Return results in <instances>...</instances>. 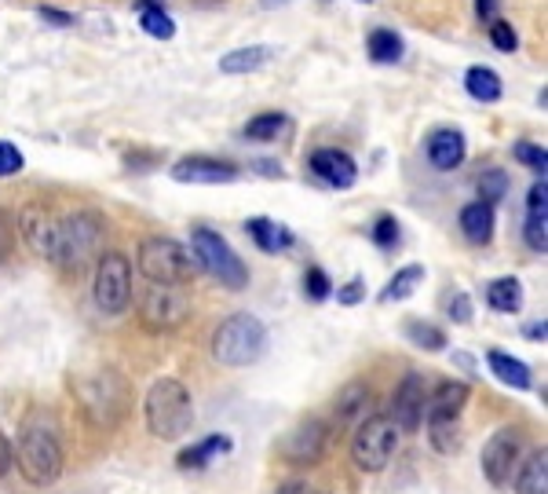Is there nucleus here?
I'll return each mask as SVG.
<instances>
[{
	"mask_svg": "<svg viewBox=\"0 0 548 494\" xmlns=\"http://www.w3.org/2000/svg\"><path fill=\"white\" fill-rule=\"evenodd\" d=\"M15 465L22 480L30 487H48L63 476L66 451L63 432L48 414H30L19 429V447H15Z\"/></svg>",
	"mask_w": 548,
	"mask_h": 494,
	"instance_id": "1",
	"label": "nucleus"
},
{
	"mask_svg": "<svg viewBox=\"0 0 548 494\" xmlns=\"http://www.w3.org/2000/svg\"><path fill=\"white\" fill-rule=\"evenodd\" d=\"M103 238H106V220L103 213L95 209H77V213L63 216L59 227H55V253L52 264L63 275L77 279L92 268L99 253H103Z\"/></svg>",
	"mask_w": 548,
	"mask_h": 494,
	"instance_id": "2",
	"label": "nucleus"
},
{
	"mask_svg": "<svg viewBox=\"0 0 548 494\" xmlns=\"http://www.w3.org/2000/svg\"><path fill=\"white\" fill-rule=\"evenodd\" d=\"M143 418H147L150 436L172 443L183 440L194 429V399L180 377H158L143 399Z\"/></svg>",
	"mask_w": 548,
	"mask_h": 494,
	"instance_id": "3",
	"label": "nucleus"
},
{
	"mask_svg": "<svg viewBox=\"0 0 548 494\" xmlns=\"http://www.w3.org/2000/svg\"><path fill=\"white\" fill-rule=\"evenodd\" d=\"M74 392L81 399V410L85 418L99 429H114L121 425L132 407V385L117 370H95L74 381Z\"/></svg>",
	"mask_w": 548,
	"mask_h": 494,
	"instance_id": "4",
	"label": "nucleus"
},
{
	"mask_svg": "<svg viewBox=\"0 0 548 494\" xmlns=\"http://www.w3.org/2000/svg\"><path fill=\"white\" fill-rule=\"evenodd\" d=\"M267 352V326L253 312L227 315L212 330V359L220 366H253Z\"/></svg>",
	"mask_w": 548,
	"mask_h": 494,
	"instance_id": "5",
	"label": "nucleus"
},
{
	"mask_svg": "<svg viewBox=\"0 0 548 494\" xmlns=\"http://www.w3.org/2000/svg\"><path fill=\"white\" fill-rule=\"evenodd\" d=\"M136 268L139 275L147 282H161V286H190L194 282V257L183 242L169 235H154V238H143L139 242V253H136Z\"/></svg>",
	"mask_w": 548,
	"mask_h": 494,
	"instance_id": "6",
	"label": "nucleus"
},
{
	"mask_svg": "<svg viewBox=\"0 0 548 494\" xmlns=\"http://www.w3.org/2000/svg\"><path fill=\"white\" fill-rule=\"evenodd\" d=\"M190 257L198 264L209 279H216L220 286L227 290H245L249 286V268H245V260L234 253V246L220 231H212V227H194L190 231Z\"/></svg>",
	"mask_w": 548,
	"mask_h": 494,
	"instance_id": "7",
	"label": "nucleus"
},
{
	"mask_svg": "<svg viewBox=\"0 0 548 494\" xmlns=\"http://www.w3.org/2000/svg\"><path fill=\"white\" fill-rule=\"evenodd\" d=\"M399 451V429L388 414H369L355 425L351 436V462L359 465L362 473H380L388 469V462Z\"/></svg>",
	"mask_w": 548,
	"mask_h": 494,
	"instance_id": "8",
	"label": "nucleus"
},
{
	"mask_svg": "<svg viewBox=\"0 0 548 494\" xmlns=\"http://www.w3.org/2000/svg\"><path fill=\"white\" fill-rule=\"evenodd\" d=\"M92 301L103 315H121L132 301V260L125 253H99L95 260V282H92Z\"/></svg>",
	"mask_w": 548,
	"mask_h": 494,
	"instance_id": "9",
	"label": "nucleus"
},
{
	"mask_svg": "<svg viewBox=\"0 0 548 494\" xmlns=\"http://www.w3.org/2000/svg\"><path fill=\"white\" fill-rule=\"evenodd\" d=\"M190 319V297L183 286H161L150 282L139 297V323L150 333H172Z\"/></svg>",
	"mask_w": 548,
	"mask_h": 494,
	"instance_id": "10",
	"label": "nucleus"
},
{
	"mask_svg": "<svg viewBox=\"0 0 548 494\" xmlns=\"http://www.w3.org/2000/svg\"><path fill=\"white\" fill-rule=\"evenodd\" d=\"M519 462H523V432L501 425L483 447V476L490 480V487H508Z\"/></svg>",
	"mask_w": 548,
	"mask_h": 494,
	"instance_id": "11",
	"label": "nucleus"
},
{
	"mask_svg": "<svg viewBox=\"0 0 548 494\" xmlns=\"http://www.w3.org/2000/svg\"><path fill=\"white\" fill-rule=\"evenodd\" d=\"M55 227H59V216L44 202L22 205L19 216H15V235L26 242V249H30L33 257L41 260H52L55 253Z\"/></svg>",
	"mask_w": 548,
	"mask_h": 494,
	"instance_id": "12",
	"label": "nucleus"
},
{
	"mask_svg": "<svg viewBox=\"0 0 548 494\" xmlns=\"http://www.w3.org/2000/svg\"><path fill=\"white\" fill-rule=\"evenodd\" d=\"M329 436H333V429L322 418L300 421L282 440V458L293 465H318L329 451Z\"/></svg>",
	"mask_w": 548,
	"mask_h": 494,
	"instance_id": "13",
	"label": "nucleus"
},
{
	"mask_svg": "<svg viewBox=\"0 0 548 494\" xmlns=\"http://www.w3.org/2000/svg\"><path fill=\"white\" fill-rule=\"evenodd\" d=\"M424 399H428V385H424V377L417 370L402 377L399 388H395V396H391V414L388 418L395 421V429L399 432H417L424 421Z\"/></svg>",
	"mask_w": 548,
	"mask_h": 494,
	"instance_id": "14",
	"label": "nucleus"
},
{
	"mask_svg": "<svg viewBox=\"0 0 548 494\" xmlns=\"http://www.w3.org/2000/svg\"><path fill=\"white\" fill-rule=\"evenodd\" d=\"M242 176L234 162L223 158H209V154H190L172 165V180L176 183H205V187H220V183H234Z\"/></svg>",
	"mask_w": 548,
	"mask_h": 494,
	"instance_id": "15",
	"label": "nucleus"
},
{
	"mask_svg": "<svg viewBox=\"0 0 548 494\" xmlns=\"http://www.w3.org/2000/svg\"><path fill=\"white\" fill-rule=\"evenodd\" d=\"M307 165H311V172H315L326 187H333V191H348V187H355V180H359V162H355L348 151H337V147L315 151Z\"/></svg>",
	"mask_w": 548,
	"mask_h": 494,
	"instance_id": "16",
	"label": "nucleus"
},
{
	"mask_svg": "<svg viewBox=\"0 0 548 494\" xmlns=\"http://www.w3.org/2000/svg\"><path fill=\"white\" fill-rule=\"evenodd\" d=\"M424 154H428V162L439 172H454L461 169L464 158H468V140H464L461 129H435L432 136L424 140Z\"/></svg>",
	"mask_w": 548,
	"mask_h": 494,
	"instance_id": "17",
	"label": "nucleus"
},
{
	"mask_svg": "<svg viewBox=\"0 0 548 494\" xmlns=\"http://www.w3.org/2000/svg\"><path fill=\"white\" fill-rule=\"evenodd\" d=\"M468 396H472V388L464 385V381H443V385H435L424 399V421L428 418H461V410L468 407Z\"/></svg>",
	"mask_w": 548,
	"mask_h": 494,
	"instance_id": "18",
	"label": "nucleus"
},
{
	"mask_svg": "<svg viewBox=\"0 0 548 494\" xmlns=\"http://www.w3.org/2000/svg\"><path fill=\"white\" fill-rule=\"evenodd\" d=\"M457 224H461V235L472 242V246H490L494 242V227H497V216H494V205L486 202H468L457 216Z\"/></svg>",
	"mask_w": 548,
	"mask_h": 494,
	"instance_id": "19",
	"label": "nucleus"
},
{
	"mask_svg": "<svg viewBox=\"0 0 548 494\" xmlns=\"http://www.w3.org/2000/svg\"><path fill=\"white\" fill-rule=\"evenodd\" d=\"M369 403H373V392H369L366 381H351V385L340 388L337 399H333V421H337V425H359V421L366 418Z\"/></svg>",
	"mask_w": 548,
	"mask_h": 494,
	"instance_id": "20",
	"label": "nucleus"
},
{
	"mask_svg": "<svg viewBox=\"0 0 548 494\" xmlns=\"http://www.w3.org/2000/svg\"><path fill=\"white\" fill-rule=\"evenodd\" d=\"M274 48L271 44H249V48H234L220 59V74L245 77V74H260L264 66L274 63Z\"/></svg>",
	"mask_w": 548,
	"mask_h": 494,
	"instance_id": "21",
	"label": "nucleus"
},
{
	"mask_svg": "<svg viewBox=\"0 0 548 494\" xmlns=\"http://www.w3.org/2000/svg\"><path fill=\"white\" fill-rule=\"evenodd\" d=\"M234 440L231 436H223V432H212V436H205V440H198L194 447H187V451H180V458H176V465H180L183 473H198V469H205V465H212L216 458H223V454H231Z\"/></svg>",
	"mask_w": 548,
	"mask_h": 494,
	"instance_id": "22",
	"label": "nucleus"
},
{
	"mask_svg": "<svg viewBox=\"0 0 548 494\" xmlns=\"http://www.w3.org/2000/svg\"><path fill=\"white\" fill-rule=\"evenodd\" d=\"M245 235L253 238L264 253H285V249H293V242H296L293 231L285 224H278V220H271V216H253V220H245Z\"/></svg>",
	"mask_w": 548,
	"mask_h": 494,
	"instance_id": "23",
	"label": "nucleus"
},
{
	"mask_svg": "<svg viewBox=\"0 0 548 494\" xmlns=\"http://www.w3.org/2000/svg\"><path fill=\"white\" fill-rule=\"evenodd\" d=\"M486 366H490V374L501 381V385L516 388V392H527L530 385H534V374H530V366L523 363V359H516V355L508 352H486Z\"/></svg>",
	"mask_w": 548,
	"mask_h": 494,
	"instance_id": "24",
	"label": "nucleus"
},
{
	"mask_svg": "<svg viewBox=\"0 0 548 494\" xmlns=\"http://www.w3.org/2000/svg\"><path fill=\"white\" fill-rule=\"evenodd\" d=\"M483 297H486V304H490L494 312L516 315L519 308H523V282L512 279V275H505V279H494V282H486Z\"/></svg>",
	"mask_w": 548,
	"mask_h": 494,
	"instance_id": "25",
	"label": "nucleus"
},
{
	"mask_svg": "<svg viewBox=\"0 0 548 494\" xmlns=\"http://www.w3.org/2000/svg\"><path fill=\"white\" fill-rule=\"evenodd\" d=\"M516 494H548V451L545 447L523 458L519 476H516Z\"/></svg>",
	"mask_w": 548,
	"mask_h": 494,
	"instance_id": "26",
	"label": "nucleus"
},
{
	"mask_svg": "<svg viewBox=\"0 0 548 494\" xmlns=\"http://www.w3.org/2000/svg\"><path fill=\"white\" fill-rule=\"evenodd\" d=\"M136 11H139V26H143L147 37H154V41H172V37H176V19L161 8L158 0H139Z\"/></svg>",
	"mask_w": 548,
	"mask_h": 494,
	"instance_id": "27",
	"label": "nucleus"
},
{
	"mask_svg": "<svg viewBox=\"0 0 548 494\" xmlns=\"http://www.w3.org/2000/svg\"><path fill=\"white\" fill-rule=\"evenodd\" d=\"M464 88H468V96H472L475 103H497V99L505 96L501 74L490 70V66H472V70L464 74Z\"/></svg>",
	"mask_w": 548,
	"mask_h": 494,
	"instance_id": "28",
	"label": "nucleus"
},
{
	"mask_svg": "<svg viewBox=\"0 0 548 494\" xmlns=\"http://www.w3.org/2000/svg\"><path fill=\"white\" fill-rule=\"evenodd\" d=\"M366 52L369 59L377 66H395L406 55V44H402V37L395 30H384V26H377V30L366 37Z\"/></svg>",
	"mask_w": 548,
	"mask_h": 494,
	"instance_id": "29",
	"label": "nucleus"
},
{
	"mask_svg": "<svg viewBox=\"0 0 548 494\" xmlns=\"http://www.w3.org/2000/svg\"><path fill=\"white\" fill-rule=\"evenodd\" d=\"M289 129H293L289 114H282V110H267V114H256V118L245 125V140L271 143V140H282Z\"/></svg>",
	"mask_w": 548,
	"mask_h": 494,
	"instance_id": "30",
	"label": "nucleus"
},
{
	"mask_svg": "<svg viewBox=\"0 0 548 494\" xmlns=\"http://www.w3.org/2000/svg\"><path fill=\"white\" fill-rule=\"evenodd\" d=\"M424 282V268L421 264H406V268H399L395 275L388 279V286L380 290V304H391V301H406V297H413L417 293V286Z\"/></svg>",
	"mask_w": 548,
	"mask_h": 494,
	"instance_id": "31",
	"label": "nucleus"
},
{
	"mask_svg": "<svg viewBox=\"0 0 548 494\" xmlns=\"http://www.w3.org/2000/svg\"><path fill=\"white\" fill-rule=\"evenodd\" d=\"M428 443H432L439 454H454L461 451V418H428Z\"/></svg>",
	"mask_w": 548,
	"mask_h": 494,
	"instance_id": "32",
	"label": "nucleus"
},
{
	"mask_svg": "<svg viewBox=\"0 0 548 494\" xmlns=\"http://www.w3.org/2000/svg\"><path fill=\"white\" fill-rule=\"evenodd\" d=\"M406 341L421 352H443L446 348V330H439L435 323H424V319H410L406 323Z\"/></svg>",
	"mask_w": 548,
	"mask_h": 494,
	"instance_id": "33",
	"label": "nucleus"
},
{
	"mask_svg": "<svg viewBox=\"0 0 548 494\" xmlns=\"http://www.w3.org/2000/svg\"><path fill=\"white\" fill-rule=\"evenodd\" d=\"M475 191H479V202L497 205L508 194V172L501 169H486L479 180H475Z\"/></svg>",
	"mask_w": 548,
	"mask_h": 494,
	"instance_id": "34",
	"label": "nucleus"
},
{
	"mask_svg": "<svg viewBox=\"0 0 548 494\" xmlns=\"http://www.w3.org/2000/svg\"><path fill=\"white\" fill-rule=\"evenodd\" d=\"M369 238H373L380 249H395V246H399V238H402L399 220H395L391 213L377 216V220H373V227H369Z\"/></svg>",
	"mask_w": 548,
	"mask_h": 494,
	"instance_id": "35",
	"label": "nucleus"
},
{
	"mask_svg": "<svg viewBox=\"0 0 548 494\" xmlns=\"http://www.w3.org/2000/svg\"><path fill=\"white\" fill-rule=\"evenodd\" d=\"M523 238L534 253H545L548 249V213H527V224H523Z\"/></svg>",
	"mask_w": 548,
	"mask_h": 494,
	"instance_id": "36",
	"label": "nucleus"
},
{
	"mask_svg": "<svg viewBox=\"0 0 548 494\" xmlns=\"http://www.w3.org/2000/svg\"><path fill=\"white\" fill-rule=\"evenodd\" d=\"M512 158H516L519 165H527V169L541 172V176L548 172V154H545L541 143H527V140L516 143V147H512Z\"/></svg>",
	"mask_w": 548,
	"mask_h": 494,
	"instance_id": "37",
	"label": "nucleus"
},
{
	"mask_svg": "<svg viewBox=\"0 0 548 494\" xmlns=\"http://www.w3.org/2000/svg\"><path fill=\"white\" fill-rule=\"evenodd\" d=\"M304 293H307V301H329L333 297V282H329V275L322 268H307L304 271Z\"/></svg>",
	"mask_w": 548,
	"mask_h": 494,
	"instance_id": "38",
	"label": "nucleus"
},
{
	"mask_svg": "<svg viewBox=\"0 0 548 494\" xmlns=\"http://www.w3.org/2000/svg\"><path fill=\"white\" fill-rule=\"evenodd\" d=\"M490 41H494L497 52H516V48H519V33L512 30V22L490 19Z\"/></svg>",
	"mask_w": 548,
	"mask_h": 494,
	"instance_id": "39",
	"label": "nucleus"
},
{
	"mask_svg": "<svg viewBox=\"0 0 548 494\" xmlns=\"http://www.w3.org/2000/svg\"><path fill=\"white\" fill-rule=\"evenodd\" d=\"M22 169H26V158H22L19 147H15V143H8V140H0V180L19 176Z\"/></svg>",
	"mask_w": 548,
	"mask_h": 494,
	"instance_id": "40",
	"label": "nucleus"
},
{
	"mask_svg": "<svg viewBox=\"0 0 548 494\" xmlns=\"http://www.w3.org/2000/svg\"><path fill=\"white\" fill-rule=\"evenodd\" d=\"M446 315H450L457 326H468L472 323V297H468V293H454V297L446 301Z\"/></svg>",
	"mask_w": 548,
	"mask_h": 494,
	"instance_id": "41",
	"label": "nucleus"
},
{
	"mask_svg": "<svg viewBox=\"0 0 548 494\" xmlns=\"http://www.w3.org/2000/svg\"><path fill=\"white\" fill-rule=\"evenodd\" d=\"M15 253V216H8L0 209V264Z\"/></svg>",
	"mask_w": 548,
	"mask_h": 494,
	"instance_id": "42",
	"label": "nucleus"
},
{
	"mask_svg": "<svg viewBox=\"0 0 548 494\" xmlns=\"http://www.w3.org/2000/svg\"><path fill=\"white\" fill-rule=\"evenodd\" d=\"M527 213H548V183H545V176H541L534 187H530V194H527Z\"/></svg>",
	"mask_w": 548,
	"mask_h": 494,
	"instance_id": "43",
	"label": "nucleus"
},
{
	"mask_svg": "<svg viewBox=\"0 0 548 494\" xmlns=\"http://www.w3.org/2000/svg\"><path fill=\"white\" fill-rule=\"evenodd\" d=\"M362 297H366V282H362V279H351L348 286H340V290H337V301L344 304V308L359 304Z\"/></svg>",
	"mask_w": 548,
	"mask_h": 494,
	"instance_id": "44",
	"label": "nucleus"
},
{
	"mask_svg": "<svg viewBox=\"0 0 548 494\" xmlns=\"http://www.w3.org/2000/svg\"><path fill=\"white\" fill-rule=\"evenodd\" d=\"M11 469H15V443L0 432V476H8Z\"/></svg>",
	"mask_w": 548,
	"mask_h": 494,
	"instance_id": "45",
	"label": "nucleus"
},
{
	"mask_svg": "<svg viewBox=\"0 0 548 494\" xmlns=\"http://www.w3.org/2000/svg\"><path fill=\"white\" fill-rule=\"evenodd\" d=\"M37 15H41L44 22H52V26H74V15H66V11H59V8H37Z\"/></svg>",
	"mask_w": 548,
	"mask_h": 494,
	"instance_id": "46",
	"label": "nucleus"
},
{
	"mask_svg": "<svg viewBox=\"0 0 548 494\" xmlns=\"http://www.w3.org/2000/svg\"><path fill=\"white\" fill-rule=\"evenodd\" d=\"M475 15L483 22L497 19V0H475Z\"/></svg>",
	"mask_w": 548,
	"mask_h": 494,
	"instance_id": "47",
	"label": "nucleus"
},
{
	"mask_svg": "<svg viewBox=\"0 0 548 494\" xmlns=\"http://www.w3.org/2000/svg\"><path fill=\"white\" fill-rule=\"evenodd\" d=\"M527 337H530V341H545V337H548L545 319H541V323H530V326H527Z\"/></svg>",
	"mask_w": 548,
	"mask_h": 494,
	"instance_id": "48",
	"label": "nucleus"
},
{
	"mask_svg": "<svg viewBox=\"0 0 548 494\" xmlns=\"http://www.w3.org/2000/svg\"><path fill=\"white\" fill-rule=\"evenodd\" d=\"M289 0H260V8H285Z\"/></svg>",
	"mask_w": 548,
	"mask_h": 494,
	"instance_id": "49",
	"label": "nucleus"
},
{
	"mask_svg": "<svg viewBox=\"0 0 548 494\" xmlns=\"http://www.w3.org/2000/svg\"><path fill=\"white\" fill-rule=\"evenodd\" d=\"M198 8H212V4H223V0H194Z\"/></svg>",
	"mask_w": 548,
	"mask_h": 494,
	"instance_id": "50",
	"label": "nucleus"
},
{
	"mask_svg": "<svg viewBox=\"0 0 548 494\" xmlns=\"http://www.w3.org/2000/svg\"><path fill=\"white\" fill-rule=\"evenodd\" d=\"M366 4H369V0H366Z\"/></svg>",
	"mask_w": 548,
	"mask_h": 494,
	"instance_id": "51",
	"label": "nucleus"
}]
</instances>
